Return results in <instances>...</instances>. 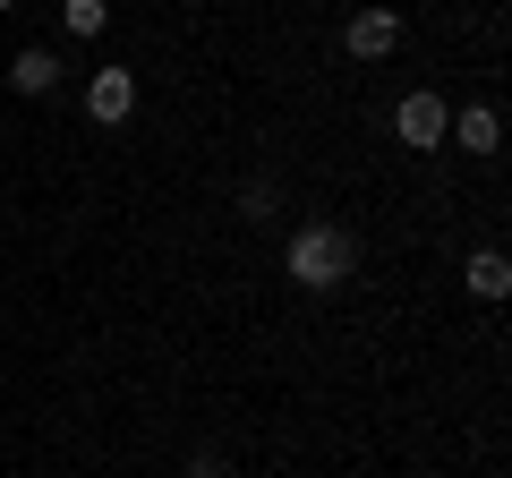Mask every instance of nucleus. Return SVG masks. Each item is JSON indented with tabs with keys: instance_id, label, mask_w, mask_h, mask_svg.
<instances>
[{
	"instance_id": "nucleus-1",
	"label": "nucleus",
	"mask_w": 512,
	"mask_h": 478,
	"mask_svg": "<svg viewBox=\"0 0 512 478\" xmlns=\"http://www.w3.org/2000/svg\"><path fill=\"white\" fill-rule=\"evenodd\" d=\"M282 274H291L299 291H342V282L359 274V239H350L342 222H299L291 248H282Z\"/></svg>"
},
{
	"instance_id": "nucleus-9",
	"label": "nucleus",
	"mask_w": 512,
	"mask_h": 478,
	"mask_svg": "<svg viewBox=\"0 0 512 478\" xmlns=\"http://www.w3.org/2000/svg\"><path fill=\"white\" fill-rule=\"evenodd\" d=\"M239 214H248V222H274L282 214V180H248V188H239Z\"/></svg>"
},
{
	"instance_id": "nucleus-10",
	"label": "nucleus",
	"mask_w": 512,
	"mask_h": 478,
	"mask_svg": "<svg viewBox=\"0 0 512 478\" xmlns=\"http://www.w3.org/2000/svg\"><path fill=\"white\" fill-rule=\"evenodd\" d=\"M188 478H231V461H222L214 444H197V453H188Z\"/></svg>"
},
{
	"instance_id": "nucleus-5",
	"label": "nucleus",
	"mask_w": 512,
	"mask_h": 478,
	"mask_svg": "<svg viewBox=\"0 0 512 478\" xmlns=\"http://www.w3.org/2000/svg\"><path fill=\"white\" fill-rule=\"evenodd\" d=\"M444 146H461V154H478V163H487V154L504 146V111H495V103H461L453 129H444Z\"/></svg>"
},
{
	"instance_id": "nucleus-3",
	"label": "nucleus",
	"mask_w": 512,
	"mask_h": 478,
	"mask_svg": "<svg viewBox=\"0 0 512 478\" xmlns=\"http://www.w3.org/2000/svg\"><path fill=\"white\" fill-rule=\"evenodd\" d=\"M444 129H453V103H444V94H402V103H393V137H402L410 154H436L444 146Z\"/></svg>"
},
{
	"instance_id": "nucleus-11",
	"label": "nucleus",
	"mask_w": 512,
	"mask_h": 478,
	"mask_svg": "<svg viewBox=\"0 0 512 478\" xmlns=\"http://www.w3.org/2000/svg\"><path fill=\"white\" fill-rule=\"evenodd\" d=\"M9 9H18V0H0V18H9Z\"/></svg>"
},
{
	"instance_id": "nucleus-4",
	"label": "nucleus",
	"mask_w": 512,
	"mask_h": 478,
	"mask_svg": "<svg viewBox=\"0 0 512 478\" xmlns=\"http://www.w3.org/2000/svg\"><path fill=\"white\" fill-rule=\"evenodd\" d=\"M86 120L94 129H128V120H137V69H120V60L94 69L86 77Z\"/></svg>"
},
{
	"instance_id": "nucleus-8",
	"label": "nucleus",
	"mask_w": 512,
	"mask_h": 478,
	"mask_svg": "<svg viewBox=\"0 0 512 478\" xmlns=\"http://www.w3.org/2000/svg\"><path fill=\"white\" fill-rule=\"evenodd\" d=\"M60 26H69L77 43H94V35L111 26V0H60Z\"/></svg>"
},
{
	"instance_id": "nucleus-2",
	"label": "nucleus",
	"mask_w": 512,
	"mask_h": 478,
	"mask_svg": "<svg viewBox=\"0 0 512 478\" xmlns=\"http://www.w3.org/2000/svg\"><path fill=\"white\" fill-rule=\"evenodd\" d=\"M342 52H350V60H393V52H402V9H393V0H367V9H350Z\"/></svg>"
},
{
	"instance_id": "nucleus-7",
	"label": "nucleus",
	"mask_w": 512,
	"mask_h": 478,
	"mask_svg": "<svg viewBox=\"0 0 512 478\" xmlns=\"http://www.w3.org/2000/svg\"><path fill=\"white\" fill-rule=\"evenodd\" d=\"M461 282H470V299H504L512 291V257H504V248H470Z\"/></svg>"
},
{
	"instance_id": "nucleus-6",
	"label": "nucleus",
	"mask_w": 512,
	"mask_h": 478,
	"mask_svg": "<svg viewBox=\"0 0 512 478\" xmlns=\"http://www.w3.org/2000/svg\"><path fill=\"white\" fill-rule=\"evenodd\" d=\"M60 77H69V69H60V52H52V43H26V52L9 60V86H18V94H52Z\"/></svg>"
}]
</instances>
